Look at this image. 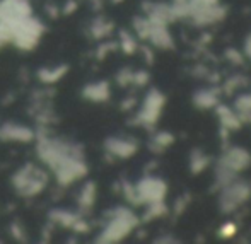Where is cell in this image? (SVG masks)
Segmentation results:
<instances>
[{
	"label": "cell",
	"mask_w": 251,
	"mask_h": 244,
	"mask_svg": "<svg viewBox=\"0 0 251 244\" xmlns=\"http://www.w3.org/2000/svg\"><path fill=\"white\" fill-rule=\"evenodd\" d=\"M84 94H86V98L93 99V101H101V99H104L108 96V89H106V86H102V84H94V86H87Z\"/></svg>",
	"instance_id": "obj_4"
},
{
	"label": "cell",
	"mask_w": 251,
	"mask_h": 244,
	"mask_svg": "<svg viewBox=\"0 0 251 244\" xmlns=\"http://www.w3.org/2000/svg\"><path fill=\"white\" fill-rule=\"evenodd\" d=\"M14 186L24 196H34L47 186V176L34 166H26L14 176Z\"/></svg>",
	"instance_id": "obj_1"
},
{
	"label": "cell",
	"mask_w": 251,
	"mask_h": 244,
	"mask_svg": "<svg viewBox=\"0 0 251 244\" xmlns=\"http://www.w3.org/2000/svg\"><path fill=\"white\" fill-rule=\"evenodd\" d=\"M72 10H75V2H67V7H65V14H69V12H72Z\"/></svg>",
	"instance_id": "obj_5"
},
{
	"label": "cell",
	"mask_w": 251,
	"mask_h": 244,
	"mask_svg": "<svg viewBox=\"0 0 251 244\" xmlns=\"http://www.w3.org/2000/svg\"><path fill=\"white\" fill-rule=\"evenodd\" d=\"M65 72H67V67H58V69H50V70L47 69V70H41L38 77H40L41 82L53 84L58 79H62V77L65 75Z\"/></svg>",
	"instance_id": "obj_3"
},
{
	"label": "cell",
	"mask_w": 251,
	"mask_h": 244,
	"mask_svg": "<svg viewBox=\"0 0 251 244\" xmlns=\"http://www.w3.org/2000/svg\"><path fill=\"white\" fill-rule=\"evenodd\" d=\"M0 139L5 140H16V142H27L33 139V132L26 126L21 125H5L0 126Z\"/></svg>",
	"instance_id": "obj_2"
}]
</instances>
